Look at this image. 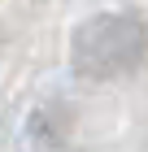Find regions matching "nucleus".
Wrapping results in <instances>:
<instances>
[{
    "label": "nucleus",
    "mask_w": 148,
    "mask_h": 152,
    "mask_svg": "<svg viewBox=\"0 0 148 152\" xmlns=\"http://www.w3.org/2000/svg\"><path fill=\"white\" fill-rule=\"evenodd\" d=\"M148 52V31L135 13H100L74 35V70L83 78H113L139 65Z\"/></svg>",
    "instance_id": "f257e3e1"
}]
</instances>
